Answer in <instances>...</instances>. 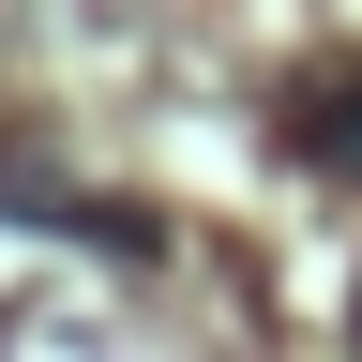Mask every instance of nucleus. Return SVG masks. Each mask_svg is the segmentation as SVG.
<instances>
[{
	"label": "nucleus",
	"mask_w": 362,
	"mask_h": 362,
	"mask_svg": "<svg viewBox=\"0 0 362 362\" xmlns=\"http://www.w3.org/2000/svg\"><path fill=\"white\" fill-rule=\"evenodd\" d=\"M302 151H332V166H362V76H332V90H302Z\"/></svg>",
	"instance_id": "1"
}]
</instances>
